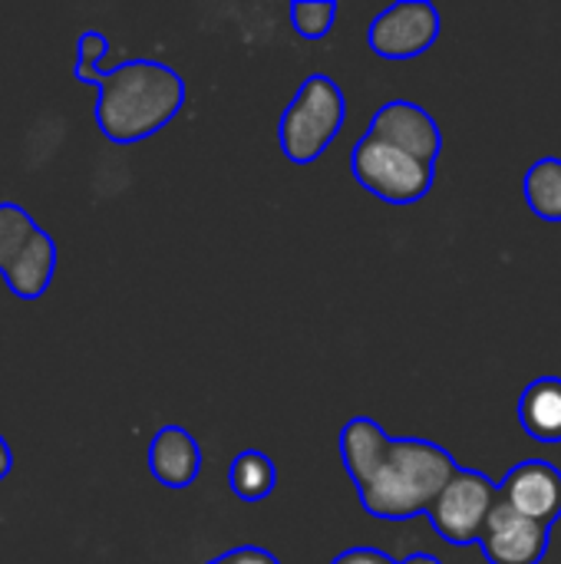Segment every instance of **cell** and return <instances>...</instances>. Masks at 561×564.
<instances>
[{
	"instance_id": "277c9868",
	"label": "cell",
	"mask_w": 561,
	"mask_h": 564,
	"mask_svg": "<svg viewBox=\"0 0 561 564\" xmlns=\"http://www.w3.org/2000/svg\"><path fill=\"white\" fill-rule=\"evenodd\" d=\"M354 178L387 205H413L430 195L436 182V162H427L374 132H367L350 152Z\"/></svg>"
},
{
	"instance_id": "9c48e42d",
	"label": "cell",
	"mask_w": 561,
	"mask_h": 564,
	"mask_svg": "<svg viewBox=\"0 0 561 564\" xmlns=\"http://www.w3.org/2000/svg\"><path fill=\"white\" fill-rule=\"evenodd\" d=\"M367 132H374L427 162H436L443 152V132H440L436 119L410 99H393V102L380 106L374 112Z\"/></svg>"
},
{
	"instance_id": "ba28073f",
	"label": "cell",
	"mask_w": 561,
	"mask_h": 564,
	"mask_svg": "<svg viewBox=\"0 0 561 564\" xmlns=\"http://www.w3.org/2000/svg\"><path fill=\"white\" fill-rule=\"evenodd\" d=\"M503 502L522 512L532 522L555 525L561 519V469L549 459H526L509 469L499 486Z\"/></svg>"
},
{
	"instance_id": "7a4b0ae2",
	"label": "cell",
	"mask_w": 561,
	"mask_h": 564,
	"mask_svg": "<svg viewBox=\"0 0 561 564\" xmlns=\"http://www.w3.org/2000/svg\"><path fill=\"white\" fill-rule=\"evenodd\" d=\"M86 86L99 89L96 126L116 145H132L169 126L185 106V79L159 59H126L96 73Z\"/></svg>"
},
{
	"instance_id": "9a60e30c",
	"label": "cell",
	"mask_w": 561,
	"mask_h": 564,
	"mask_svg": "<svg viewBox=\"0 0 561 564\" xmlns=\"http://www.w3.org/2000/svg\"><path fill=\"white\" fill-rule=\"evenodd\" d=\"M337 3L334 0H298L291 3V23L304 40H324L334 30Z\"/></svg>"
},
{
	"instance_id": "7c38bea8",
	"label": "cell",
	"mask_w": 561,
	"mask_h": 564,
	"mask_svg": "<svg viewBox=\"0 0 561 564\" xmlns=\"http://www.w3.org/2000/svg\"><path fill=\"white\" fill-rule=\"evenodd\" d=\"M228 486L241 502H261L278 486V466L265 453L245 449L228 466Z\"/></svg>"
},
{
	"instance_id": "30bf717a",
	"label": "cell",
	"mask_w": 561,
	"mask_h": 564,
	"mask_svg": "<svg viewBox=\"0 0 561 564\" xmlns=\"http://www.w3.org/2000/svg\"><path fill=\"white\" fill-rule=\"evenodd\" d=\"M149 473L165 489H188L202 473V446L182 426H162L149 443Z\"/></svg>"
},
{
	"instance_id": "6da1fadb",
	"label": "cell",
	"mask_w": 561,
	"mask_h": 564,
	"mask_svg": "<svg viewBox=\"0 0 561 564\" xmlns=\"http://www.w3.org/2000/svg\"><path fill=\"white\" fill-rule=\"evenodd\" d=\"M344 469L367 516L403 522L427 516L460 463L430 440H390L370 416H354L337 440Z\"/></svg>"
},
{
	"instance_id": "e0dca14e",
	"label": "cell",
	"mask_w": 561,
	"mask_h": 564,
	"mask_svg": "<svg viewBox=\"0 0 561 564\" xmlns=\"http://www.w3.org/2000/svg\"><path fill=\"white\" fill-rule=\"evenodd\" d=\"M208 564H281L268 549H258V545H241V549H231L218 558H212Z\"/></svg>"
},
{
	"instance_id": "ac0fdd59",
	"label": "cell",
	"mask_w": 561,
	"mask_h": 564,
	"mask_svg": "<svg viewBox=\"0 0 561 564\" xmlns=\"http://www.w3.org/2000/svg\"><path fill=\"white\" fill-rule=\"evenodd\" d=\"M331 564H400L397 558H390L387 552L380 549H370V545H360V549H347L341 552Z\"/></svg>"
},
{
	"instance_id": "8992f818",
	"label": "cell",
	"mask_w": 561,
	"mask_h": 564,
	"mask_svg": "<svg viewBox=\"0 0 561 564\" xmlns=\"http://www.w3.org/2000/svg\"><path fill=\"white\" fill-rule=\"evenodd\" d=\"M440 36V10L430 0H400L374 17L367 43L384 59H413Z\"/></svg>"
},
{
	"instance_id": "3957f363",
	"label": "cell",
	"mask_w": 561,
	"mask_h": 564,
	"mask_svg": "<svg viewBox=\"0 0 561 564\" xmlns=\"http://www.w3.org/2000/svg\"><path fill=\"white\" fill-rule=\"evenodd\" d=\"M344 116H347L344 89L324 73L308 76L278 122V142L284 159L294 165L317 162L327 152V145L337 139Z\"/></svg>"
},
{
	"instance_id": "4fadbf2b",
	"label": "cell",
	"mask_w": 561,
	"mask_h": 564,
	"mask_svg": "<svg viewBox=\"0 0 561 564\" xmlns=\"http://www.w3.org/2000/svg\"><path fill=\"white\" fill-rule=\"evenodd\" d=\"M522 195L542 221H561V159H539L522 178Z\"/></svg>"
},
{
	"instance_id": "5b68a950",
	"label": "cell",
	"mask_w": 561,
	"mask_h": 564,
	"mask_svg": "<svg viewBox=\"0 0 561 564\" xmlns=\"http://www.w3.org/2000/svg\"><path fill=\"white\" fill-rule=\"evenodd\" d=\"M499 499H503V492L486 473L460 466V473L446 482V489L436 496V502H433V509L427 516H430L436 535L446 545L466 549V545L483 542L486 519H489V512L496 509Z\"/></svg>"
},
{
	"instance_id": "2e32d148",
	"label": "cell",
	"mask_w": 561,
	"mask_h": 564,
	"mask_svg": "<svg viewBox=\"0 0 561 564\" xmlns=\"http://www.w3.org/2000/svg\"><path fill=\"white\" fill-rule=\"evenodd\" d=\"M109 53V40L96 30H86L76 43V66H73V76L79 83H89L96 73H99V59Z\"/></svg>"
},
{
	"instance_id": "d6986e66",
	"label": "cell",
	"mask_w": 561,
	"mask_h": 564,
	"mask_svg": "<svg viewBox=\"0 0 561 564\" xmlns=\"http://www.w3.org/2000/svg\"><path fill=\"white\" fill-rule=\"evenodd\" d=\"M10 469H13V453H10V446H7V440L0 436V482L10 476Z\"/></svg>"
},
{
	"instance_id": "ffe728a7",
	"label": "cell",
	"mask_w": 561,
	"mask_h": 564,
	"mask_svg": "<svg viewBox=\"0 0 561 564\" xmlns=\"http://www.w3.org/2000/svg\"><path fill=\"white\" fill-rule=\"evenodd\" d=\"M400 564H443V562H440V558H433V555H427V552H417V555L403 558Z\"/></svg>"
},
{
	"instance_id": "8fae6325",
	"label": "cell",
	"mask_w": 561,
	"mask_h": 564,
	"mask_svg": "<svg viewBox=\"0 0 561 564\" xmlns=\"http://www.w3.org/2000/svg\"><path fill=\"white\" fill-rule=\"evenodd\" d=\"M519 423L539 443H561V377H539L522 390Z\"/></svg>"
},
{
	"instance_id": "5bb4252c",
	"label": "cell",
	"mask_w": 561,
	"mask_h": 564,
	"mask_svg": "<svg viewBox=\"0 0 561 564\" xmlns=\"http://www.w3.org/2000/svg\"><path fill=\"white\" fill-rule=\"evenodd\" d=\"M43 228L30 218V212L17 202H0V274H7L36 241Z\"/></svg>"
},
{
	"instance_id": "52a82bcc",
	"label": "cell",
	"mask_w": 561,
	"mask_h": 564,
	"mask_svg": "<svg viewBox=\"0 0 561 564\" xmlns=\"http://www.w3.org/2000/svg\"><path fill=\"white\" fill-rule=\"evenodd\" d=\"M552 542V529L526 519L509 502H496L483 532V555L489 564H542Z\"/></svg>"
}]
</instances>
